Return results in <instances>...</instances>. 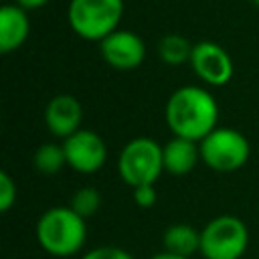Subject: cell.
<instances>
[{
  "label": "cell",
  "instance_id": "cell-14",
  "mask_svg": "<svg viewBox=\"0 0 259 259\" xmlns=\"http://www.w3.org/2000/svg\"><path fill=\"white\" fill-rule=\"evenodd\" d=\"M192 42L178 34V32H170V34H164L160 40H158V57L162 63L170 65V67H178V65H184L190 61V55H192Z\"/></svg>",
  "mask_w": 259,
  "mask_h": 259
},
{
  "label": "cell",
  "instance_id": "cell-12",
  "mask_svg": "<svg viewBox=\"0 0 259 259\" xmlns=\"http://www.w3.org/2000/svg\"><path fill=\"white\" fill-rule=\"evenodd\" d=\"M162 158H164V172L172 176H184L192 172L194 166L200 162L198 142L172 136L162 146Z\"/></svg>",
  "mask_w": 259,
  "mask_h": 259
},
{
  "label": "cell",
  "instance_id": "cell-3",
  "mask_svg": "<svg viewBox=\"0 0 259 259\" xmlns=\"http://www.w3.org/2000/svg\"><path fill=\"white\" fill-rule=\"evenodd\" d=\"M123 0H69L67 20L71 30L89 42H101L119 28Z\"/></svg>",
  "mask_w": 259,
  "mask_h": 259
},
{
  "label": "cell",
  "instance_id": "cell-18",
  "mask_svg": "<svg viewBox=\"0 0 259 259\" xmlns=\"http://www.w3.org/2000/svg\"><path fill=\"white\" fill-rule=\"evenodd\" d=\"M81 259H134V255H130V253H127L125 249H121V247L101 245V247H95V249L83 253Z\"/></svg>",
  "mask_w": 259,
  "mask_h": 259
},
{
  "label": "cell",
  "instance_id": "cell-13",
  "mask_svg": "<svg viewBox=\"0 0 259 259\" xmlns=\"http://www.w3.org/2000/svg\"><path fill=\"white\" fill-rule=\"evenodd\" d=\"M162 251L180 255V257H192L200 251V231H196L188 223H174L170 225L162 235Z\"/></svg>",
  "mask_w": 259,
  "mask_h": 259
},
{
  "label": "cell",
  "instance_id": "cell-10",
  "mask_svg": "<svg viewBox=\"0 0 259 259\" xmlns=\"http://www.w3.org/2000/svg\"><path fill=\"white\" fill-rule=\"evenodd\" d=\"M45 125L55 138H69L75 132L81 130L83 121V105L75 95L69 93H59L49 99L45 105Z\"/></svg>",
  "mask_w": 259,
  "mask_h": 259
},
{
  "label": "cell",
  "instance_id": "cell-5",
  "mask_svg": "<svg viewBox=\"0 0 259 259\" xmlns=\"http://www.w3.org/2000/svg\"><path fill=\"white\" fill-rule=\"evenodd\" d=\"M249 247V229L235 214H219L200 229L204 259H241Z\"/></svg>",
  "mask_w": 259,
  "mask_h": 259
},
{
  "label": "cell",
  "instance_id": "cell-17",
  "mask_svg": "<svg viewBox=\"0 0 259 259\" xmlns=\"http://www.w3.org/2000/svg\"><path fill=\"white\" fill-rule=\"evenodd\" d=\"M16 196H18V188H16L14 178L6 170H2L0 172V210L8 212L14 206Z\"/></svg>",
  "mask_w": 259,
  "mask_h": 259
},
{
  "label": "cell",
  "instance_id": "cell-8",
  "mask_svg": "<svg viewBox=\"0 0 259 259\" xmlns=\"http://www.w3.org/2000/svg\"><path fill=\"white\" fill-rule=\"evenodd\" d=\"M67 166L79 174H93L107 162V146L93 130H79L63 140Z\"/></svg>",
  "mask_w": 259,
  "mask_h": 259
},
{
  "label": "cell",
  "instance_id": "cell-11",
  "mask_svg": "<svg viewBox=\"0 0 259 259\" xmlns=\"http://www.w3.org/2000/svg\"><path fill=\"white\" fill-rule=\"evenodd\" d=\"M30 34L28 10L18 4H2L0 6V53L8 55L20 49Z\"/></svg>",
  "mask_w": 259,
  "mask_h": 259
},
{
  "label": "cell",
  "instance_id": "cell-20",
  "mask_svg": "<svg viewBox=\"0 0 259 259\" xmlns=\"http://www.w3.org/2000/svg\"><path fill=\"white\" fill-rule=\"evenodd\" d=\"M51 0H16L14 4H18L20 8H24V10H38V8H42L45 4H49Z\"/></svg>",
  "mask_w": 259,
  "mask_h": 259
},
{
  "label": "cell",
  "instance_id": "cell-2",
  "mask_svg": "<svg viewBox=\"0 0 259 259\" xmlns=\"http://www.w3.org/2000/svg\"><path fill=\"white\" fill-rule=\"evenodd\" d=\"M87 219L71 206H51L36 221V241L40 249L53 257H73L87 241Z\"/></svg>",
  "mask_w": 259,
  "mask_h": 259
},
{
  "label": "cell",
  "instance_id": "cell-16",
  "mask_svg": "<svg viewBox=\"0 0 259 259\" xmlns=\"http://www.w3.org/2000/svg\"><path fill=\"white\" fill-rule=\"evenodd\" d=\"M69 206L77 214H81L83 219H89V217H93L99 210V206H101V194L93 186H81V188H77L73 192Z\"/></svg>",
  "mask_w": 259,
  "mask_h": 259
},
{
  "label": "cell",
  "instance_id": "cell-6",
  "mask_svg": "<svg viewBox=\"0 0 259 259\" xmlns=\"http://www.w3.org/2000/svg\"><path fill=\"white\" fill-rule=\"evenodd\" d=\"M200 162L214 172H235L251 156L249 140L235 127H214L198 142Z\"/></svg>",
  "mask_w": 259,
  "mask_h": 259
},
{
  "label": "cell",
  "instance_id": "cell-15",
  "mask_svg": "<svg viewBox=\"0 0 259 259\" xmlns=\"http://www.w3.org/2000/svg\"><path fill=\"white\" fill-rule=\"evenodd\" d=\"M32 164L40 174H57L63 166H67L63 144H55V142L40 144L32 154Z\"/></svg>",
  "mask_w": 259,
  "mask_h": 259
},
{
  "label": "cell",
  "instance_id": "cell-19",
  "mask_svg": "<svg viewBox=\"0 0 259 259\" xmlns=\"http://www.w3.org/2000/svg\"><path fill=\"white\" fill-rule=\"evenodd\" d=\"M134 202L140 208H152L158 200V192H156V184H142L134 188Z\"/></svg>",
  "mask_w": 259,
  "mask_h": 259
},
{
  "label": "cell",
  "instance_id": "cell-1",
  "mask_svg": "<svg viewBox=\"0 0 259 259\" xmlns=\"http://www.w3.org/2000/svg\"><path fill=\"white\" fill-rule=\"evenodd\" d=\"M164 117L172 136L200 142L219 127V103L206 87L182 85L170 93Z\"/></svg>",
  "mask_w": 259,
  "mask_h": 259
},
{
  "label": "cell",
  "instance_id": "cell-4",
  "mask_svg": "<svg viewBox=\"0 0 259 259\" xmlns=\"http://www.w3.org/2000/svg\"><path fill=\"white\" fill-rule=\"evenodd\" d=\"M117 172L119 178L132 188L156 184L164 172L162 146L154 138L146 136L130 140L117 156Z\"/></svg>",
  "mask_w": 259,
  "mask_h": 259
},
{
  "label": "cell",
  "instance_id": "cell-22",
  "mask_svg": "<svg viewBox=\"0 0 259 259\" xmlns=\"http://www.w3.org/2000/svg\"><path fill=\"white\" fill-rule=\"evenodd\" d=\"M251 2H253V4H257V6H259V0H251Z\"/></svg>",
  "mask_w": 259,
  "mask_h": 259
},
{
  "label": "cell",
  "instance_id": "cell-21",
  "mask_svg": "<svg viewBox=\"0 0 259 259\" xmlns=\"http://www.w3.org/2000/svg\"><path fill=\"white\" fill-rule=\"evenodd\" d=\"M150 259H190V257H180V255H174V253H168V251H160V253L152 255Z\"/></svg>",
  "mask_w": 259,
  "mask_h": 259
},
{
  "label": "cell",
  "instance_id": "cell-9",
  "mask_svg": "<svg viewBox=\"0 0 259 259\" xmlns=\"http://www.w3.org/2000/svg\"><path fill=\"white\" fill-rule=\"evenodd\" d=\"M99 51L103 61L117 71L138 69L146 59V42L140 34L125 28H117L105 36L99 42Z\"/></svg>",
  "mask_w": 259,
  "mask_h": 259
},
{
  "label": "cell",
  "instance_id": "cell-7",
  "mask_svg": "<svg viewBox=\"0 0 259 259\" xmlns=\"http://www.w3.org/2000/svg\"><path fill=\"white\" fill-rule=\"evenodd\" d=\"M194 75L208 87H223L233 79L235 65L227 49L214 40H198L188 61Z\"/></svg>",
  "mask_w": 259,
  "mask_h": 259
}]
</instances>
